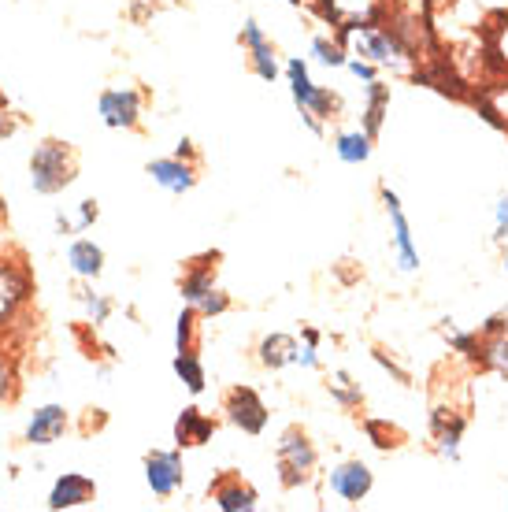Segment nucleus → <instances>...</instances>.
<instances>
[{
  "label": "nucleus",
  "mask_w": 508,
  "mask_h": 512,
  "mask_svg": "<svg viewBox=\"0 0 508 512\" xmlns=\"http://www.w3.org/2000/svg\"><path fill=\"white\" fill-rule=\"evenodd\" d=\"M153 4H178V0H153Z\"/></svg>",
  "instance_id": "a19ab883"
},
{
  "label": "nucleus",
  "mask_w": 508,
  "mask_h": 512,
  "mask_svg": "<svg viewBox=\"0 0 508 512\" xmlns=\"http://www.w3.org/2000/svg\"><path fill=\"white\" fill-rule=\"evenodd\" d=\"M208 494H212V501H216V509L223 512H256L260 509V494H256L249 483H245L242 475H234V472H223L208 487Z\"/></svg>",
  "instance_id": "2eb2a0df"
},
{
  "label": "nucleus",
  "mask_w": 508,
  "mask_h": 512,
  "mask_svg": "<svg viewBox=\"0 0 508 512\" xmlns=\"http://www.w3.org/2000/svg\"><path fill=\"white\" fill-rule=\"evenodd\" d=\"M97 116L104 127L134 130L141 123V93L138 90H104L97 97Z\"/></svg>",
  "instance_id": "9b49d317"
},
{
  "label": "nucleus",
  "mask_w": 508,
  "mask_h": 512,
  "mask_svg": "<svg viewBox=\"0 0 508 512\" xmlns=\"http://www.w3.org/2000/svg\"><path fill=\"white\" fill-rule=\"evenodd\" d=\"M75 301L86 308V320L93 323V327H104L108 316H112V308H115L104 294H93V286H86L82 279H78V286H75Z\"/></svg>",
  "instance_id": "393cba45"
},
{
  "label": "nucleus",
  "mask_w": 508,
  "mask_h": 512,
  "mask_svg": "<svg viewBox=\"0 0 508 512\" xmlns=\"http://www.w3.org/2000/svg\"><path fill=\"white\" fill-rule=\"evenodd\" d=\"M386 108H390V86H382L379 78H375V82H368V108H364V123H360L371 138H379Z\"/></svg>",
  "instance_id": "4be33fe9"
},
{
  "label": "nucleus",
  "mask_w": 508,
  "mask_h": 512,
  "mask_svg": "<svg viewBox=\"0 0 508 512\" xmlns=\"http://www.w3.org/2000/svg\"><path fill=\"white\" fill-rule=\"evenodd\" d=\"M67 423H71V416H67L64 405H38V409L30 412V420H26V442L38 449L56 446L64 438Z\"/></svg>",
  "instance_id": "4468645a"
},
{
  "label": "nucleus",
  "mask_w": 508,
  "mask_h": 512,
  "mask_svg": "<svg viewBox=\"0 0 508 512\" xmlns=\"http://www.w3.org/2000/svg\"><path fill=\"white\" fill-rule=\"evenodd\" d=\"M67 271L82 282H93L104 275V249L93 238H75L67 245Z\"/></svg>",
  "instance_id": "f3484780"
},
{
  "label": "nucleus",
  "mask_w": 508,
  "mask_h": 512,
  "mask_svg": "<svg viewBox=\"0 0 508 512\" xmlns=\"http://www.w3.org/2000/svg\"><path fill=\"white\" fill-rule=\"evenodd\" d=\"M494 216H497V242H505L508 238V193H501L497 197V208H494Z\"/></svg>",
  "instance_id": "473e14b6"
},
{
  "label": "nucleus",
  "mask_w": 508,
  "mask_h": 512,
  "mask_svg": "<svg viewBox=\"0 0 508 512\" xmlns=\"http://www.w3.org/2000/svg\"><path fill=\"white\" fill-rule=\"evenodd\" d=\"M26 301H30V271L19 260L0 256V331L19 320Z\"/></svg>",
  "instance_id": "0eeeda50"
},
{
  "label": "nucleus",
  "mask_w": 508,
  "mask_h": 512,
  "mask_svg": "<svg viewBox=\"0 0 508 512\" xmlns=\"http://www.w3.org/2000/svg\"><path fill=\"white\" fill-rule=\"evenodd\" d=\"M145 175L164 193H175V197H182V193H190L197 186V164L178 160V156H156V160H149Z\"/></svg>",
  "instance_id": "f8f14e48"
},
{
  "label": "nucleus",
  "mask_w": 508,
  "mask_h": 512,
  "mask_svg": "<svg viewBox=\"0 0 508 512\" xmlns=\"http://www.w3.org/2000/svg\"><path fill=\"white\" fill-rule=\"evenodd\" d=\"M171 156H178V160H190V164H197V149H193V141L190 138H178L175 141V153Z\"/></svg>",
  "instance_id": "f704fd0d"
},
{
  "label": "nucleus",
  "mask_w": 508,
  "mask_h": 512,
  "mask_svg": "<svg viewBox=\"0 0 508 512\" xmlns=\"http://www.w3.org/2000/svg\"><path fill=\"white\" fill-rule=\"evenodd\" d=\"M297 338L293 334H267L264 342H260V364L271 368V372H279V368H290L297 364Z\"/></svg>",
  "instance_id": "6ab92c4d"
},
{
  "label": "nucleus",
  "mask_w": 508,
  "mask_h": 512,
  "mask_svg": "<svg viewBox=\"0 0 508 512\" xmlns=\"http://www.w3.org/2000/svg\"><path fill=\"white\" fill-rule=\"evenodd\" d=\"M371 487H375V475L364 461H342L327 475V490L345 505H360L371 494Z\"/></svg>",
  "instance_id": "1a4fd4ad"
},
{
  "label": "nucleus",
  "mask_w": 508,
  "mask_h": 512,
  "mask_svg": "<svg viewBox=\"0 0 508 512\" xmlns=\"http://www.w3.org/2000/svg\"><path fill=\"white\" fill-rule=\"evenodd\" d=\"M368 435L375 438V446H379V449H394L397 438H401L394 427H386V423H375V420L368 423Z\"/></svg>",
  "instance_id": "7c9ffc66"
},
{
  "label": "nucleus",
  "mask_w": 508,
  "mask_h": 512,
  "mask_svg": "<svg viewBox=\"0 0 508 512\" xmlns=\"http://www.w3.org/2000/svg\"><path fill=\"white\" fill-rule=\"evenodd\" d=\"M312 56H316L323 67H345L349 64V52H345L342 41H331V38H323V34L312 38Z\"/></svg>",
  "instance_id": "cd10ccee"
},
{
  "label": "nucleus",
  "mask_w": 508,
  "mask_h": 512,
  "mask_svg": "<svg viewBox=\"0 0 508 512\" xmlns=\"http://www.w3.org/2000/svg\"><path fill=\"white\" fill-rule=\"evenodd\" d=\"M371 145H375V138H371L368 130H342L338 138H334V156L342 160V164L356 167V164H368L371 160Z\"/></svg>",
  "instance_id": "aec40b11"
},
{
  "label": "nucleus",
  "mask_w": 508,
  "mask_h": 512,
  "mask_svg": "<svg viewBox=\"0 0 508 512\" xmlns=\"http://www.w3.org/2000/svg\"><path fill=\"white\" fill-rule=\"evenodd\" d=\"M0 104H4V97H0Z\"/></svg>",
  "instance_id": "37998d69"
},
{
  "label": "nucleus",
  "mask_w": 508,
  "mask_h": 512,
  "mask_svg": "<svg viewBox=\"0 0 508 512\" xmlns=\"http://www.w3.org/2000/svg\"><path fill=\"white\" fill-rule=\"evenodd\" d=\"M345 67H349V75L360 78V82H375V78H379L375 75V64H371V60H360V56H349Z\"/></svg>",
  "instance_id": "2f4dec72"
},
{
  "label": "nucleus",
  "mask_w": 508,
  "mask_h": 512,
  "mask_svg": "<svg viewBox=\"0 0 508 512\" xmlns=\"http://www.w3.org/2000/svg\"><path fill=\"white\" fill-rule=\"evenodd\" d=\"M327 390H331V397L338 405H345V409H360V401H364V397H360V386H356L353 379H349V372H342V368L327 375Z\"/></svg>",
  "instance_id": "bb28decb"
},
{
  "label": "nucleus",
  "mask_w": 508,
  "mask_h": 512,
  "mask_svg": "<svg viewBox=\"0 0 508 512\" xmlns=\"http://www.w3.org/2000/svg\"><path fill=\"white\" fill-rule=\"evenodd\" d=\"M505 271H508V256H505Z\"/></svg>",
  "instance_id": "79ce46f5"
},
{
  "label": "nucleus",
  "mask_w": 508,
  "mask_h": 512,
  "mask_svg": "<svg viewBox=\"0 0 508 512\" xmlns=\"http://www.w3.org/2000/svg\"><path fill=\"white\" fill-rule=\"evenodd\" d=\"M479 364L497 375H508V331H494L486 342H479Z\"/></svg>",
  "instance_id": "b1692460"
},
{
  "label": "nucleus",
  "mask_w": 508,
  "mask_h": 512,
  "mask_svg": "<svg viewBox=\"0 0 508 512\" xmlns=\"http://www.w3.org/2000/svg\"><path fill=\"white\" fill-rule=\"evenodd\" d=\"M56 234L64 238V234H75V219L64 216V212H56Z\"/></svg>",
  "instance_id": "c9c22d12"
},
{
  "label": "nucleus",
  "mask_w": 508,
  "mask_h": 512,
  "mask_svg": "<svg viewBox=\"0 0 508 512\" xmlns=\"http://www.w3.org/2000/svg\"><path fill=\"white\" fill-rule=\"evenodd\" d=\"M242 45L249 49V67H253V75L264 78V82H275V78H279L275 45L267 41L264 26L256 23V19H245V23H242Z\"/></svg>",
  "instance_id": "dca6fc26"
},
{
  "label": "nucleus",
  "mask_w": 508,
  "mask_h": 512,
  "mask_svg": "<svg viewBox=\"0 0 508 512\" xmlns=\"http://www.w3.org/2000/svg\"><path fill=\"white\" fill-rule=\"evenodd\" d=\"M8 216V205H4V197H0V219Z\"/></svg>",
  "instance_id": "58836bf2"
},
{
  "label": "nucleus",
  "mask_w": 508,
  "mask_h": 512,
  "mask_svg": "<svg viewBox=\"0 0 508 512\" xmlns=\"http://www.w3.org/2000/svg\"><path fill=\"white\" fill-rule=\"evenodd\" d=\"M464 416H449L445 420L442 412L434 416V435H438V453L445 461H460V438H464Z\"/></svg>",
  "instance_id": "412c9836"
},
{
  "label": "nucleus",
  "mask_w": 508,
  "mask_h": 512,
  "mask_svg": "<svg viewBox=\"0 0 508 512\" xmlns=\"http://www.w3.org/2000/svg\"><path fill=\"white\" fill-rule=\"evenodd\" d=\"M286 78H290L293 104H297V112H301V116H312L316 123H323V119H331L334 112H338V97H334L331 90H323V86L312 82L308 64L301 60V56H293L290 64H286Z\"/></svg>",
  "instance_id": "39448f33"
},
{
  "label": "nucleus",
  "mask_w": 508,
  "mask_h": 512,
  "mask_svg": "<svg viewBox=\"0 0 508 512\" xmlns=\"http://www.w3.org/2000/svg\"><path fill=\"white\" fill-rule=\"evenodd\" d=\"M216 256H204L197 264L186 268L182 282H178V294H182V305H193L201 320H212V316H223L230 308V297L216 286Z\"/></svg>",
  "instance_id": "7ed1b4c3"
},
{
  "label": "nucleus",
  "mask_w": 508,
  "mask_h": 512,
  "mask_svg": "<svg viewBox=\"0 0 508 512\" xmlns=\"http://www.w3.org/2000/svg\"><path fill=\"white\" fill-rule=\"evenodd\" d=\"M505 320H508V312H505Z\"/></svg>",
  "instance_id": "c03bdc74"
},
{
  "label": "nucleus",
  "mask_w": 508,
  "mask_h": 512,
  "mask_svg": "<svg viewBox=\"0 0 508 512\" xmlns=\"http://www.w3.org/2000/svg\"><path fill=\"white\" fill-rule=\"evenodd\" d=\"M275 461H279L282 487L293 490L312 479V472H316V464H319V453H316V446H312V438H308L301 427H286L279 438V446H275Z\"/></svg>",
  "instance_id": "20e7f679"
},
{
  "label": "nucleus",
  "mask_w": 508,
  "mask_h": 512,
  "mask_svg": "<svg viewBox=\"0 0 508 512\" xmlns=\"http://www.w3.org/2000/svg\"><path fill=\"white\" fill-rule=\"evenodd\" d=\"M301 342H308V346H319V331H316V327H305V331H301Z\"/></svg>",
  "instance_id": "e433bc0d"
},
{
  "label": "nucleus",
  "mask_w": 508,
  "mask_h": 512,
  "mask_svg": "<svg viewBox=\"0 0 508 512\" xmlns=\"http://www.w3.org/2000/svg\"><path fill=\"white\" fill-rule=\"evenodd\" d=\"M223 412H227V420L234 423L238 431H245V435H260V431L267 427V416H271L253 386H234V390L227 394Z\"/></svg>",
  "instance_id": "6e6552de"
},
{
  "label": "nucleus",
  "mask_w": 508,
  "mask_h": 512,
  "mask_svg": "<svg viewBox=\"0 0 508 512\" xmlns=\"http://www.w3.org/2000/svg\"><path fill=\"white\" fill-rule=\"evenodd\" d=\"M212 435H216V420H212V416H204L197 405L182 409V416L175 420V442H178V449L204 446V442H208Z\"/></svg>",
  "instance_id": "a211bd4d"
},
{
  "label": "nucleus",
  "mask_w": 508,
  "mask_h": 512,
  "mask_svg": "<svg viewBox=\"0 0 508 512\" xmlns=\"http://www.w3.org/2000/svg\"><path fill=\"white\" fill-rule=\"evenodd\" d=\"M145 483L156 498H171L186 483V464L182 449H149L145 453Z\"/></svg>",
  "instance_id": "423d86ee"
},
{
  "label": "nucleus",
  "mask_w": 508,
  "mask_h": 512,
  "mask_svg": "<svg viewBox=\"0 0 508 512\" xmlns=\"http://www.w3.org/2000/svg\"><path fill=\"white\" fill-rule=\"evenodd\" d=\"M382 205H386V216H390V227H394L397 268L416 271L420 268V249H416V242H412V223H408L405 208H401V197H397L390 186H382Z\"/></svg>",
  "instance_id": "9d476101"
},
{
  "label": "nucleus",
  "mask_w": 508,
  "mask_h": 512,
  "mask_svg": "<svg viewBox=\"0 0 508 512\" xmlns=\"http://www.w3.org/2000/svg\"><path fill=\"white\" fill-rule=\"evenodd\" d=\"M8 130H12V127H8V119L0 116V138H4V134H8Z\"/></svg>",
  "instance_id": "4c0bfd02"
},
{
  "label": "nucleus",
  "mask_w": 508,
  "mask_h": 512,
  "mask_svg": "<svg viewBox=\"0 0 508 512\" xmlns=\"http://www.w3.org/2000/svg\"><path fill=\"white\" fill-rule=\"evenodd\" d=\"M197 308L193 305H182V312H178L175 320V353H190V349H197Z\"/></svg>",
  "instance_id": "a878e982"
},
{
  "label": "nucleus",
  "mask_w": 508,
  "mask_h": 512,
  "mask_svg": "<svg viewBox=\"0 0 508 512\" xmlns=\"http://www.w3.org/2000/svg\"><path fill=\"white\" fill-rule=\"evenodd\" d=\"M15 390H19V379H15V364L12 357L0 349V405H8L15 397Z\"/></svg>",
  "instance_id": "c85d7f7f"
},
{
  "label": "nucleus",
  "mask_w": 508,
  "mask_h": 512,
  "mask_svg": "<svg viewBox=\"0 0 508 512\" xmlns=\"http://www.w3.org/2000/svg\"><path fill=\"white\" fill-rule=\"evenodd\" d=\"M26 171H30V186H34V193H41V197H56V193H64L67 186L75 182L78 156L67 141L45 138L41 145H34Z\"/></svg>",
  "instance_id": "f257e3e1"
},
{
  "label": "nucleus",
  "mask_w": 508,
  "mask_h": 512,
  "mask_svg": "<svg viewBox=\"0 0 508 512\" xmlns=\"http://www.w3.org/2000/svg\"><path fill=\"white\" fill-rule=\"evenodd\" d=\"M286 4H290V8H301V0H286Z\"/></svg>",
  "instance_id": "ea45409f"
},
{
  "label": "nucleus",
  "mask_w": 508,
  "mask_h": 512,
  "mask_svg": "<svg viewBox=\"0 0 508 512\" xmlns=\"http://www.w3.org/2000/svg\"><path fill=\"white\" fill-rule=\"evenodd\" d=\"M97 216H101V208H97V201L93 197H86V201H78V212H75V234H86L93 223H97Z\"/></svg>",
  "instance_id": "c756f323"
},
{
  "label": "nucleus",
  "mask_w": 508,
  "mask_h": 512,
  "mask_svg": "<svg viewBox=\"0 0 508 512\" xmlns=\"http://www.w3.org/2000/svg\"><path fill=\"white\" fill-rule=\"evenodd\" d=\"M297 368H312V372H316V368H319L316 346H308V342H301V346H297Z\"/></svg>",
  "instance_id": "72a5a7b5"
},
{
  "label": "nucleus",
  "mask_w": 508,
  "mask_h": 512,
  "mask_svg": "<svg viewBox=\"0 0 508 512\" xmlns=\"http://www.w3.org/2000/svg\"><path fill=\"white\" fill-rule=\"evenodd\" d=\"M175 375L182 379V386L190 390V394H204V386H208V375H204V360L197 357V349L190 353H175Z\"/></svg>",
  "instance_id": "5701e85b"
},
{
  "label": "nucleus",
  "mask_w": 508,
  "mask_h": 512,
  "mask_svg": "<svg viewBox=\"0 0 508 512\" xmlns=\"http://www.w3.org/2000/svg\"><path fill=\"white\" fill-rule=\"evenodd\" d=\"M342 41L349 56L371 60V64H394L401 67L408 60V45L397 30L386 26H342Z\"/></svg>",
  "instance_id": "f03ea898"
},
{
  "label": "nucleus",
  "mask_w": 508,
  "mask_h": 512,
  "mask_svg": "<svg viewBox=\"0 0 508 512\" xmlns=\"http://www.w3.org/2000/svg\"><path fill=\"white\" fill-rule=\"evenodd\" d=\"M97 501V483L82 472H64L49 490V505L52 512H67V509H86Z\"/></svg>",
  "instance_id": "ddd939ff"
}]
</instances>
